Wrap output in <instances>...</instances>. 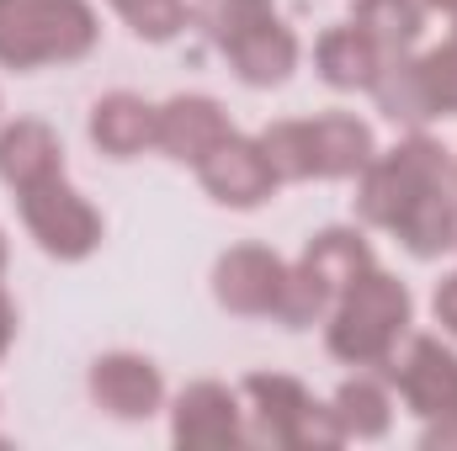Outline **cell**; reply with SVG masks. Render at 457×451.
Segmentation results:
<instances>
[{
	"instance_id": "6da1fadb",
	"label": "cell",
	"mask_w": 457,
	"mask_h": 451,
	"mask_svg": "<svg viewBox=\"0 0 457 451\" xmlns=\"http://www.w3.org/2000/svg\"><path fill=\"white\" fill-rule=\"evenodd\" d=\"M410 314H415L410 287L372 266L336 298L325 319V345L345 366H383L410 335Z\"/></svg>"
},
{
	"instance_id": "7a4b0ae2",
	"label": "cell",
	"mask_w": 457,
	"mask_h": 451,
	"mask_svg": "<svg viewBox=\"0 0 457 451\" xmlns=\"http://www.w3.org/2000/svg\"><path fill=\"white\" fill-rule=\"evenodd\" d=\"M203 21L245 86L271 91L298 70V53H303L298 32L282 21V11L271 0H208Z\"/></svg>"
},
{
	"instance_id": "3957f363",
	"label": "cell",
	"mask_w": 457,
	"mask_h": 451,
	"mask_svg": "<svg viewBox=\"0 0 457 451\" xmlns=\"http://www.w3.org/2000/svg\"><path fill=\"white\" fill-rule=\"evenodd\" d=\"M102 21L91 0H0V64L43 70L75 64L96 48Z\"/></svg>"
},
{
	"instance_id": "277c9868",
	"label": "cell",
	"mask_w": 457,
	"mask_h": 451,
	"mask_svg": "<svg viewBox=\"0 0 457 451\" xmlns=\"http://www.w3.org/2000/svg\"><path fill=\"white\" fill-rule=\"evenodd\" d=\"M442 181H453L447 149L415 127V133H410L404 144H394L388 154H372L367 170L356 176V218L367 228H388V234H394V224H399L431 186H442Z\"/></svg>"
},
{
	"instance_id": "5b68a950",
	"label": "cell",
	"mask_w": 457,
	"mask_h": 451,
	"mask_svg": "<svg viewBox=\"0 0 457 451\" xmlns=\"http://www.w3.org/2000/svg\"><path fill=\"white\" fill-rule=\"evenodd\" d=\"M16 208H21L27 234L37 239V250L54 255V260H86V255L102 244V234H107L102 213H96L64 176L16 192Z\"/></svg>"
},
{
	"instance_id": "8992f818",
	"label": "cell",
	"mask_w": 457,
	"mask_h": 451,
	"mask_svg": "<svg viewBox=\"0 0 457 451\" xmlns=\"http://www.w3.org/2000/svg\"><path fill=\"white\" fill-rule=\"evenodd\" d=\"M383 377L399 388L415 420H436L457 398V350L442 335H404V345L383 361Z\"/></svg>"
},
{
	"instance_id": "52a82bcc",
	"label": "cell",
	"mask_w": 457,
	"mask_h": 451,
	"mask_svg": "<svg viewBox=\"0 0 457 451\" xmlns=\"http://www.w3.org/2000/svg\"><path fill=\"white\" fill-rule=\"evenodd\" d=\"M170 441L181 451H228L245 441V398L224 382H192L170 404Z\"/></svg>"
},
{
	"instance_id": "ba28073f",
	"label": "cell",
	"mask_w": 457,
	"mask_h": 451,
	"mask_svg": "<svg viewBox=\"0 0 457 451\" xmlns=\"http://www.w3.org/2000/svg\"><path fill=\"white\" fill-rule=\"evenodd\" d=\"M282 282H287V260L261 244H234L213 266V298H219V308L239 314V319H271Z\"/></svg>"
},
{
	"instance_id": "9c48e42d",
	"label": "cell",
	"mask_w": 457,
	"mask_h": 451,
	"mask_svg": "<svg viewBox=\"0 0 457 451\" xmlns=\"http://www.w3.org/2000/svg\"><path fill=\"white\" fill-rule=\"evenodd\" d=\"M86 388H91V404L102 414H112V420H149V414L165 409V377L138 350H107V356H96Z\"/></svg>"
},
{
	"instance_id": "30bf717a",
	"label": "cell",
	"mask_w": 457,
	"mask_h": 451,
	"mask_svg": "<svg viewBox=\"0 0 457 451\" xmlns=\"http://www.w3.org/2000/svg\"><path fill=\"white\" fill-rule=\"evenodd\" d=\"M197 181H203V192L213 197V202H224V208H239V213H250V208H261V202H271L277 197V170L266 165V154H261V144L255 138H245V133H228L224 144L197 165Z\"/></svg>"
},
{
	"instance_id": "8fae6325",
	"label": "cell",
	"mask_w": 457,
	"mask_h": 451,
	"mask_svg": "<svg viewBox=\"0 0 457 451\" xmlns=\"http://www.w3.org/2000/svg\"><path fill=\"white\" fill-rule=\"evenodd\" d=\"M239 398H245V441H261V447H293V425L298 414L309 409V388L287 372H250L239 382Z\"/></svg>"
},
{
	"instance_id": "7c38bea8",
	"label": "cell",
	"mask_w": 457,
	"mask_h": 451,
	"mask_svg": "<svg viewBox=\"0 0 457 451\" xmlns=\"http://www.w3.org/2000/svg\"><path fill=\"white\" fill-rule=\"evenodd\" d=\"M228 133V117L213 96H170L160 107V133H154V149L181 160V165H203Z\"/></svg>"
},
{
	"instance_id": "4fadbf2b",
	"label": "cell",
	"mask_w": 457,
	"mask_h": 451,
	"mask_svg": "<svg viewBox=\"0 0 457 451\" xmlns=\"http://www.w3.org/2000/svg\"><path fill=\"white\" fill-rule=\"evenodd\" d=\"M54 176H64V144L48 122L21 117V122L0 127V181L11 192H27V186L54 181Z\"/></svg>"
},
{
	"instance_id": "5bb4252c",
	"label": "cell",
	"mask_w": 457,
	"mask_h": 451,
	"mask_svg": "<svg viewBox=\"0 0 457 451\" xmlns=\"http://www.w3.org/2000/svg\"><path fill=\"white\" fill-rule=\"evenodd\" d=\"M309 144H314V176L320 181H356L367 160L378 154L372 127L356 112H320L309 117Z\"/></svg>"
},
{
	"instance_id": "9a60e30c",
	"label": "cell",
	"mask_w": 457,
	"mask_h": 451,
	"mask_svg": "<svg viewBox=\"0 0 457 451\" xmlns=\"http://www.w3.org/2000/svg\"><path fill=\"white\" fill-rule=\"evenodd\" d=\"M160 133V107H149L133 91H112L91 107V144L107 160H138L144 149H154Z\"/></svg>"
},
{
	"instance_id": "2e32d148",
	"label": "cell",
	"mask_w": 457,
	"mask_h": 451,
	"mask_svg": "<svg viewBox=\"0 0 457 451\" xmlns=\"http://www.w3.org/2000/svg\"><path fill=\"white\" fill-rule=\"evenodd\" d=\"M394 53H383L356 21H341L330 27L320 43H314V64H320V80L336 86V91H372L378 70L388 64Z\"/></svg>"
},
{
	"instance_id": "e0dca14e",
	"label": "cell",
	"mask_w": 457,
	"mask_h": 451,
	"mask_svg": "<svg viewBox=\"0 0 457 451\" xmlns=\"http://www.w3.org/2000/svg\"><path fill=\"white\" fill-rule=\"evenodd\" d=\"M394 239L415 255V260H436L457 244V186L442 181L431 186L399 224H394Z\"/></svg>"
},
{
	"instance_id": "ac0fdd59",
	"label": "cell",
	"mask_w": 457,
	"mask_h": 451,
	"mask_svg": "<svg viewBox=\"0 0 457 451\" xmlns=\"http://www.w3.org/2000/svg\"><path fill=\"white\" fill-rule=\"evenodd\" d=\"M298 266H303L309 276H320V282L341 298L345 287H351L361 271H372L378 260H372V244H367L361 228H320V234L303 244Z\"/></svg>"
},
{
	"instance_id": "d6986e66",
	"label": "cell",
	"mask_w": 457,
	"mask_h": 451,
	"mask_svg": "<svg viewBox=\"0 0 457 451\" xmlns=\"http://www.w3.org/2000/svg\"><path fill=\"white\" fill-rule=\"evenodd\" d=\"M330 409H336V420H341L345 441H383L388 425H394V398H388L383 377H372V372H361V366H356V377H345L341 388H336Z\"/></svg>"
},
{
	"instance_id": "ffe728a7",
	"label": "cell",
	"mask_w": 457,
	"mask_h": 451,
	"mask_svg": "<svg viewBox=\"0 0 457 451\" xmlns=\"http://www.w3.org/2000/svg\"><path fill=\"white\" fill-rule=\"evenodd\" d=\"M351 21L383 53H410L426 32V5L420 0H351Z\"/></svg>"
},
{
	"instance_id": "44dd1931",
	"label": "cell",
	"mask_w": 457,
	"mask_h": 451,
	"mask_svg": "<svg viewBox=\"0 0 457 451\" xmlns=\"http://www.w3.org/2000/svg\"><path fill=\"white\" fill-rule=\"evenodd\" d=\"M372 102L388 122H404V127H426L431 122V102H426V86H420V70L410 53H394L378 80H372Z\"/></svg>"
},
{
	"instance_id": "7402d4cb",
	"label": "cell",
	"mask_w": 457,
	"mask_h": 451,
	"mask_svg": "<svg viewBox=\"0 0 457 451\" xmlns=\"http://www.w3.org/2000/svg\"><path fill=\"white\" fill-rule=\"evenodd\" d=\"M255 144H261V154H266V165L277 170V181H282V186H287V181H314V144H309V122H298V117L266 122V127L255 133Z\"/></svg>"
},
{
	"instance_id": "603a6c76",
	"label": "cell",
	"mask_w": 457,
	"mask_h": 451,
	"mask_svg": "<svg viewBox=\"0 0 457 451\" xmlns=\"http://www.w3.org/2000/svg\"><path fill=\"white\" fill-rule=\"evenodd\" d=\"M330 308H336V292L320 276H309L303 266H287V282H282V298H277L271 319L282 330H314V324L330 319Z\"/></svg>"
},
{
	"instance_id": "cb8c5ba5",
	"label": "cell",
	"mask_w": 457,
	"mask_h": 451,
	"mask_svg": "<svg viewBox=\"0 0 457 451\" xmlns=\"http://www.w3.org/2000/svg\"><path fill=\"white\" fill-rule=\"evenodd\" d=\"M415 70H420V86H426L431 117H457V16H453L447 43H436L431 53H420Z\"/></svg>"
},
{
	"instance_id": "d4e9b609",
	"label": "cell",
	"mask_w": 457,
	"mask_h": 451,
	"mask_svg": "<svg viewBox=\"0 0 457 451\" xmlns=\"http://www.w3.org/2000/svg\"><path fill=\"white\" fill-rule=\"evenodd\" d=\"M112 11L144 43H170L192 21V5L187 0H112Z\"/></svg>"
},
{
	"instance_id": "484cf974",
	"label": "cell",
	"mask_w": 457,
	"mask_h": 451,
	"mask_svg": "<svg viewBox=\"0 0 457 451\" xmlns=\"http://www.w3.org/2000/svg\"><path fill=\"white\" fill-rule=\"evenodd\" d=\"M420 447L426 451H457V398L447 414H436V420H426V436H420Z\"/></svg>"
},
{
	"instance_id": "4316f807",
	"label": "cell",
	"mask_w": 457,
	"mask_h": 451,
	"mask_svg": "<svg viewBox=\"0 0 457 451\" xmlns=\"http://www.w3.org/2000/svg\"><path fill=\"white\" fill-rule=\"evenodd\" d=\"M431 314H436V324L457 340V271L453 276H442L436 282V298H431Z\"/></svg>"
},
{
	"instance_id": "83f0119b",
	"label": "cell",
	"mask_w": 457,
	"mask_h": 451,
	"mask_svg": "<svg viewBox=\"0 0 457 451\" xmlns=\"http://www.w3.org/2000/svg\"><path fill=\"white\" fill-rule=\"evenodd\" d=\"M11 335H16V308H11V298L0 292V356L11 350Z\"/></svg>"
},
{
	"instance_id": "f1b7e54d",
	"label": "cell",
	"mask_w": 457,
	"mask_h": 451,
	"mask_svg": "<svg viewBox=\"0 0 457 451\" xmlns=\"http://www.w3.org/2000/svg\"><path fill=\"white\" fill-rule=\"evenodd\" d=\"M426 11H442V16H457V0H420Z\"/></svg>"
},
{
	"instance_id": "f546056e",
	"label": "cell",
	"mask_w": 457,
	"mask_h": 451,
	"mask_svg": "<svg viewBox=\"0 0 457 451\" xmlns=\"http://www.w3.org/2000/svg\"><path fill=\"white\" fill-rule=\"evenodd\" d=\"M187 5H192V16H203V11H208V0H187Z\"/></svg>"
},
{
	"instance_id": "4dcf8cb0",
	"label": "cell",
	"mask_w": 457,
	"mask_h": 451,
	"mask_svg": "<svg viewBox=\"0 0 457 451\" xmlns=\"http://www.w3.org/2000/svg\"><path fill=\"white\" fill-rule=\"evenodd\" d=\"M0 276H5V234H0Z\"/></svg>"
},
{
	"instance_id": "1f68e13d",
	"label": "cell",
	"mask_w": 457,
	"mask_h": 451,
	"mask_svg": "<svg viewBox=\"0 0 457 451\" xmlns=\"http://www.w3.org/2000/svg\"><path fill=\"white\" fill-rule=\"evenodd\" d=\"M453 186H457V181H453Z\"/></svg>"
}]
</instances>
